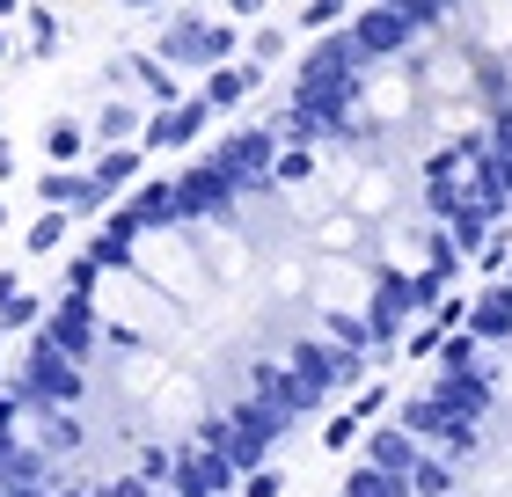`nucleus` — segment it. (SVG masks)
<instances>
[{"label":"nucleus","instance_id":"obj_1","mask_svg":"<svg viewBox=\"0 0 512 497\" xmlns=\"http://www.w3.org/2000/svg\"><path fill=\"white\" fill-rule=\"evenodd\" d=\"M161 52H169L176 66H205V59H220L227 52V30H198V22H183V30H169V44H161Z\"/></svg>","mask_w":512,"mask_h":497},{"label":"nucleus","instance_id":"obj_2","mask_svg":"<svg viewBox=\"0 0 512 497\" xmlns=\"http://www.w3.org/2000/svg\"><path fill=\"white\" fill-rule=\"evenodd\" d=\"M403 30H410V15L381 8V15H366V22H359V44H366V52H395V44H403Z\"/></svg>","mask_w":512,"mask_h":497},{"label":"nucleus","instance_id":"obj_3","mask_svg":"<svg viewBox=\"0 0 512 497\" xmlns=\"http://www.w3.org/2000/svg\"><path fill=\"white\" fill-rule=\"evenodd\" d=\"M249 88H256V66H220L213 88H205V103H242Z\"/></svg>","mask_w":512,"mask_h":497},{"label":"nucleus","instance_id":"obj_4","mask_svg":"<svg viewBox=\"0 0 512 497\" xmlns=\"http://www.w3.org/2000/svg\"><path fill=\"white\" fill-rule=\"evenodd\" d=\"M132 176H139V154H132V147L103 154V169H96V183H103V191H118V183H132Z\"/></svg>","mask_w":512,"mask_h":497},{"label":"nucleus","instance_id":"obj_5","mask_svg":"<svg viewBox=\"0 0 512 497\" xmlns=\"http://www.w3.org/2000/svg\"><path fill=\"white\" fill-rule=\"evenodd\" d=\"M44 154H52V161H74V154H81V132H74V125H52V132H44Z\"/></svg>","mask_w":512,"mask_h":497},{"label":"nucleus","instance_id":"obj_6","mask_svg":"<svg viewBox=\"0 0 512 497\" xmlns=\"http://www.w3.org/2000/svg\"><path fill=\"white\" fill-rule=\"evenodd\" d=\"M22 322H37V300L30 293H8V300H0V329H22Z\"/></svg>","mask_w":512,"mask_h":497},{"label":"nucleus","instance_id":"obj_7","mask_svg":"<svg viewBox=\"0 0 512 497\" xmlns=\"http://www.w3.org/2000/svg\"><path fill=\"white\" fill-rule=\"evenodd\" d=\"M59 234H66V220H59V212H44V220L30 227V249H59Z\"/></svg>","mask_w":512,"mask_h":497},{"label":"nucleus","instance_id":"obj_8","mask_svg":"<svg viewBox=\"0 0 512 497\" xmlns=\"http://www.w3.org/2000/svg\"><path fill=\"white\" fill-rule=\"evenodd\" d=\"M139 81H147V96H161V103H169V96H176V81H169V74H161V66H154V59H139Z\"/></svg>","mask_w":512,"mask_h":497},{"label":"nucleus","instance_id":"obj_9","mask_svg":"<svg viewBox=\"0 0 512 497\" xmlns=\"http://www.w3.org/2000/svg\"><path fill=\"white\" fill-rule=\"evenodd\" d=\"M118 132H132V110L110 103V110H103V139H118Z\"/></svg>","mask_w":512,"mask_h":497},{"label":"nucleus","instance_id":"obj_10","mask_svg":"<svg viewBox=\"0 0 512 497\" xmlns=\"http://www.w3.org/2000/svg\"><path fill=\"white\" fill-rule=\"evenodd\" d=\"M15 169V154H8V139H0V176H8Z\"/></svg>","mask_w":512,"mask_h":497},{"label":"nucleus","instance_id":"obj_11","mask_svg":"<svg viewBox=\"0 0 512 497\" xmlns=\"http://www.w3.org/2000/svg\"><path fill=\"white\" fill-rule=\"evenodd\" d=\"M0 15H15V0H0Z\"/></svg>","mask_w":512,"mask_h":497},{"label":"nucleus","instance_id":"obj_12","mask_svg":"<svg viewBox=\"0 0 512 497\" xmlns=\"http://www.w3.org/2000/svg\"><path fill=\"white\" fill-rule=\"evenodd\" d=\"M235 8H256V0H235Z\"/></svg>","mask_w":512,"mask_h":497}]
</instances>
